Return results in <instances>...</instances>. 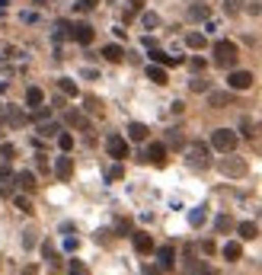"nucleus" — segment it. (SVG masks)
<instances>
[{
  "label": "nucleus",
  "instance_id": "aec40b11",
  "mask_svg": "<svg viewBox=\"0 0 262 275\" xmlns=\"http://www.w3.org/2000/svg\"><path fill=\"white\" fill-rule=\"evenodd\" d=\"M102 58H106V61H112V64H118V61L125 58V48H122V45H106V48H102Z\"/></svg>",
  "mask_w": 262,
  "mask_h": 275
},
{
  "label": "nucleus",
  "instance_id": "f257e3e1",
  "mask_svg": "<svg viewBox=\"0 0 262 275\" xmlns=\"http://www.w3.org/2000/svg\"><path fill=\"white\" fill-rule=\"evenodd\" d=\"M186 160H189V166H195V170H205V166H211V147L201 144V141H192V144L186 147Z\"/></svg>",
  "mask_w": 262,
  "mask_h": 275
},
{
  "label": "nucleus",
  "instance_id": "2f4dec72",
  "mask_svg": "<svg viewBox=\"0 0 262 275\" xmlns=\"http://www.w3.org/2000/svg\"><path fill=\"white\" fill-rule=\"evenodd\" d=\"M214 227H218V231L224 234V231H230V227H233V221L227 218V214H218V218H214Z\"/></svg>",
  "mask_w": 262,
  "mask_h": 275
},
{
  "label": "nucleus",
  "instance_id": "f704fd0d",
  "mask_svg": "<svg viewBox=\"0 0 262 275\" xmlns=\"http://www.w3.org/2000/svg\"><path fill=\"white\" fill-rule=\"evenodd\" d=\"M141 22H144L147 29H157V26H160V16H157V13H144V16H141Z\"/></svg>",
  "mask_w": 262,
  "mask_h": 275
},
{
  "label": "nucleus",
  "instance_id": "f3484780",
  "mask_svg": "<svg viewBox=\"0 0 262 275\" xmlns=\"http://www.w3.org/2000/svg\"><path fill=\"white\" fill-rule=\"evenodd\" d=\"M221 253H224V259L237 262V259L243 256V243H237V240H227V243H224V249H221Z\"/></svg>",
  "mask_w": 262,
  "mask_h": 275
},
{
  "label": "nucleus",
  "instance_id": "58836bf2",
  "mask_svg": "<svg viewBox=\"0 0 262 275\" xmlns=\"http://www.w3.org/2000/svg\"><path fill=\"white\" fill-rule=\"evenodd\" d=\"M240 131H243L246 138H253V135H256V131H253V122H249V118H243V122H240Z\"/></svg>",
  "mask_w": 262,
  "mask_h": 275
},
{
  "label": "nucleus",
  "instance_id": "4be33fe9",
  "mask_svg": "<svg viewBox=\"0 0 262 275\" xmlns=\"http://www.w3.org/2000/svg\"><path fill=\"white\" fill-rule=\"evenodd\" d=\"M147 77H150L153 83H166V67H163V64H150V67H147Z\"/></svg>",
  "mask_w": 262,
  "mask_h": 275
},
{
  "label": "nucleus",
  "instance_id": "c03bdc74",
  "mask_svg": "<svg viewBox=\"0 0 262 275\" xmlns=\"http://www.w3.org/2000/svg\"><path fill=\"white\" fill-rule=\"evenodd\" d=\"M192 70H205V61H201V58H192Z\"/></svg>",
  "mask_w": 262,
  "mask_h": 275
},
{
  "label": "nucleus",
  "instance_id": "1a4fd4ad",
  "mask_svg": "<svg viewBox=\"0 0 262 275\" xmlns=\"http://www.w3.org/2000/svg\"><path fill=\"white\" fill-rule=\"evenodd\" d=\"M144 157H147L153 166H163V163H166V144H160V141H153V144L147 147V154H144Z\"/></svg>",
  "mask_w": 262,
  "mask_h": 275
},
{
  "label": "nucleus",
  "instance_id": "37998d69",
  "mask_svg": "<svg viewBox=\"0 0 262 275\" xmlns=\"http://www.w3.org/2000/svg\"><path fill=\"white\" fill-rule=\"evenodd\" d=\"M201 253H208V256H211V253H214V243H211V240H205V243H201Z\"/></svg>",
  "mask_w": 262,
  "mask_h": 275
},
{
  "label": "nucleus",
  "instance_id": "7ed1b4c3",
  "mask_svg": "<svg viewBox=\"0 0 262 275\" xmlns=\"http://www.w3.org/2000/svg\"><path fill=\"white\" fill-rule=\"evenodd\" d=\"M237 131H230V128H214L211 131V147L214 151H221V154H230L233 147H237Z\"/></svg>",
  "mask_w": 262,
  "mask_h": 275
},
{
  "label": "nucleus",
  "instance_id": "5701e85b",
  "mask_svg": "<svg viewBox=\"0 0 262 275\" xmlns=\"http://www.w3.org/2000/svg\"><path fill=\"white\" fill-rule=\"evenodd\" d=\"M205 218H208L205 205H201V208H192V211H189V224H192V227H201V224H205Z\"/></svg>",
  "mask_w": 262,
  "mask_h": 275
},
{
  "label": "nucleus",
  "instance_id": "6e6552de",
  "mask_svg": "<svg viewBox=\"0 0 262 275\" xmlns=\"http://www.w3.org/2000/svg\"><path fill=\"white\" fill-rule=\"evenodd\" d=\"M173 266H176V249L173 246H160L157 249V269L160 272H173Z\"/></svg>",
  "mask_w": 262,
  "mask_h": 275
},
{
  "label": "nucleus",
  "instance_id": "9d476101",
  "mask_svg": "<svg viewBox=\"0 0 262 275\" xmlns=\"http://www.w3.org/2000/svg\"><path fill=\"white\" fill-rule=\"evenodd\" d=\"M93 35H96V32H93V26H87V22H80V26L70 29V39L80 42V45H90V42H93Z\"/></svg>",
  "mask_w": 262,
  "mask_h": 275
},
{
  "label": "nucleus",
  "instance_id": "a18cd8bd",
  "mask_svg": "<svg viewBox=\"0 0 262 275\" xmlns=\"http://www.w3.org/2000/svg\"><path fill=\"white\" fill-rule=\"evenodd\" d=\"M22 275H39V266H26V269H22Z\"/></svg>",
  "mask_w": 262,
  "mask_h": 275
},
{
  "label": "nucleus",
  "instance_id": "6ab92c4d",
  "mask_svg": "<svg viewBox=\"0 0 262 275\" xmlns=\"http://www.w3.org/2000/svg\"><path fill=\"white\" fill-rule=\"evenodd\" d=\"M135 249H138L141 256H147V253H153V240H150L147 234H135Z\"/></svg>",
  "mask_w": 262,
  "mask_h": 275
},
{
  "label": "nucleus",
  "instance_id": "ddd939ff",
  "mask_svg": "<svg viewBox=\"0 0 262 275\" xmlns=\"http://www.w3.org/2000/svg\"><path fill=\"white\" fill-rule=\"evenodd\" d=\"M150 61L153 64H182V58L179 55H166V52H160V48H150Z\"/></svg>",
  "mask_w": 262,
  "mask_h": 275
},
{
  "label": "nucleus",
  "instance_id": "09e8293b",
  "mask_svg": "<svg viewBox=\"0 0 262 275\" xmlns=\"http://www.w3.org/2000/svg\"><path fill=\"white\" fill-rule=\"evenodd\" d=\"M144 275H160V269H150V266H147V269H144Z\"/></svg>",
  "mask_w": 262,
  "mask_h": 275
},
{
  "label": "nucleus",
  "instance_id": "473e14b6",
  "mask_svg": "<svg viewBox=\"0 0 262 275\" xmlns=\"http://www.w3.org/2000/svg\"><path fill=\"white\" fill-rule=\"evenodd\" d=\"M58 147L67 154L70 147H74V135H67V131H64V135H58Z\"/></svg>",
  "mask_w": 262,
  "mask_h": 275
},
{
  "label": "nucleus",
  "instance_id": "b1692460",
  "mask_svg": "<svg viewBox=\"0 0 262 275\" xmlns=\"http://www.w3.org/2000/svg\"><path fill=\"white\" fill-rule=\"evenodd\" d=\"M58 131H61V125H58V122H39V135L42 138H55Z\"/></svg>",
  "mask_w": 262,
  "mask_h": 275
},
{
  "label": "nucleus",
  "instance_id": "393cba45",
  "mask_svg": "<svg viewBox=\"0 0 262 275\" xmlns=\"http://www.w3.org/2000/svg\"><path fill=\"white\" fill-rule=\"evenodd\" d=\"M243 4H246V0H224V13H227V16L243 13Z\"/></svg>",
  "mask_w": 262,
  "mask_h": 275
},
{
  "label": "nucleus",
  "instance_id": "39448f33",
  "mask_svg": "<svg viewBox=\"0 0 262 275\" xmlns=\"http://www.w3.org/2000/svg\"><path fill=\"white\" fill-rule=\"evenodd\" d=\"M106 151H109V157L125 160L128 157V141L122 135H109V138H106Z\"/></svg>",
  "mask_w": 262,
  "mask_h": 275
},
{
  "label": "nucleus",
  "instance_id": "ea45409f",
  "mask_svg": "<svg viewBox=\"0 0 262 275\" xmlns=\"http://www.w3.org/2000/svg\"><path fill=\"white\" fill-rule=\"evenodd\" d=\"M0 154H4V157H13V154H16V147L10 144V141H4V144H0Z\"/></svg>",
  "mask_w": 262,
  "mask_h": 275
},
{
  "label": "nucleus",
  "instance_id": "7c9ffc66",
  "mask_svg": "<svg viewBox=\"0 0 262 275\" xmlns=\"http://www.w3.org/2000/svg\"><path fill=\"white\" fill-rule=\"evenodd\" d=\"M13 202H16V208H19L22 214H32V211H35V208H32V202H29L26 195H13Z\"/></svg>",
  "mask_w": 262,
  "mask_h": 275
},
{
  "label": "nucleus",
  "instance_id": "f8f14e48",
  "mask_svg": "<svg viewBox=\"0 0 262 275\" xmlns=\"http://www.w3.org/2000/svg\"><path fill=\"white\" fill-rule=\"evenodd\" d=\"M55 176H58V179H70V176H74V160H70L67 154H64V157H58V163H55Z\"/></svg>",
  "mask_w": 262,
  "mask_h": 275
},
{
  "label": "nucleus",
  "instance_id": "49530a36",
  "mask_svg": "<svg viewBox=\"0 0 262 275\" xmlns=\"http://www.w3.org/2000/svg\"><path fill=\"white\" fill-rule=\"evenodd\" d=\"M93 4H96V0H80V4H77V7H80V10H90Z\"/></svg>",
  "mask_w": 262,
  "mask_h": 275
},
{
  "label": "nucleus",
  "instance_id": "0eeeda50",
  "mask_svg": "<svg viewBox=\"0 0 262 275\" xmlns=\"http://www.w3.org/2000/svg\"><path fill=\"white\" fill-rule=\"evenodd\" d=\"M208 106H211V109L233 106V90H208Z\"/></svg>",
  "mask_w": 262,
  "mask_h": 275
},
{
  "label": "nucleus",
  "instance_id": "dca6fc26",
  "mask_svg": "<svg viewBox=\"0 0 262 275\" xmlns=\"http://www.w3.org/2000/svg\"><path fill=\"white\" fill-rule=\"evenodd\" d=\"M16 183H19L22 192H35V186H39V183H35V173H32V170H22V173L16 176Z\"/></svg>",
  "mask_w": 262,
  "mask_h": 275
},
{
  "label": "nucleus",
  "instance_id": "423d86ee",
  "mask_svg": "<svg viewBox=\"0 0 262 275\" xmlns=\"http://www.w3.org/2000/svg\"><path fill=\"white\" fill-rule=\"evenodd\" d=\"M227 87H230L233 93L249 90V87H253V74H249V70H230V77H227Z\"/></svg>",
  "mask_w": 262,
  "mask_h": 275
},
{
  "label": "nucleus",
  "instance_id": "4468645a",
  "mask_svg": "<svg viewBox=\"0 0 262 275\" xmlns=\"http://www.w3.org/2000/svg\"><path fill=\"white\" fill-rule=\"evenodd\" d=\"M150 138V128L144 122H131L128 125V141H147Z\"/></svg>",
  "mask_w": 262,
  "mask_h": 275
},
{
  "label": "nucleus",
  "instance_id": "4c0bfd02",
  "mask_svg": "<svg viewBox=\"0 0 262 275\" xmlns=\"http://www.w3.org/2000/svg\"><path fill=\"white\" fill-rule=\"evenodd\" d=\"M189 87H192V93H208V80H201V77H195L192 83H189Z\"/></svg>",
  "mask_w": 262,
  "mask_h": 275
},
{
  "label": "nucleus",
  "instance_id": "412c9836",
  "mask_svg": "<svg viewBox=\"0 0 262 275\" xmlns=\"http://www.w3.org/2000/svg\"><path fill=\"white\" fill-rule=\"evenodd\" d=\"M205 42H208L205 32H189V35H186V45H189V48H195V52L205 48Z\"/></svg>",
  "mask_w": 262,
  "mask_h": 275
},
{
  "label": "nucleus",
  "instance_id": "9b49d317",
  "mask_svg": "<svg viewBox=\"0 0 262 275\" xmlns=\"http://www.w3.org/2000/svg\"><path fill=\"white\" fill-rule=\"evenodd\" d=\"M186 275H218L208 262H201V259H195V256H189V266H186Z\"/></svg>",
  "mask_w": 262,
  "mask_h": 275
},
{
  "label": "nucleus",
  "instance_id": "8fccbe9b",
  "mask_svg": "<svg viewBox=\"0 0 262 275\" xmlns=\"http://www.w3.org/2000/svg\"><path fill=\"white\" fill-rule=\"evenodd\" d=\"M4 7H7V0H0V10H4Z\"/></svg>",
  "mask_w": 262,
  "mask_h": 275
},
{
  "label": "nucleus",
  "instance_id": "79ce46f5",
  "mask_svg": "<svg viewBox=\"0 0 262 275\" xmlns=\"http://www.w3.org/2000/svg\"><path fill=\"white\" fill-rule=\"evenodd\" d=\"M64 249H70V253H74V249H77V237H67V240H64Z\"/></svg>",
  "mask_w": 262,
  "mask_h": 275
},
{
  "label": "nucleus",
  "instance_id": "a878e982",
  "mask_svg": "<svg viewBox=\"0 0 262 275\" xmlns=\"http://www.w3.org/2000/svg\"><path fill=\"white\" fill-rule=\"evenodd\" d=\"M189 19H208V7L205 4H192V7H189Z\"/></svg>",
  "mask_w": 262,
  "mask_h": 275
},
{
  "label": "nucleus",
  "instance_id": "2eb2a0df",
  "mask_svg": "<svg viewBox=\"0 0 262 275\" xmlns=\"http://www.w3.org/2000/svg\"><path fill=\"white\" fill-rule=\"evenodd\" d=\"M237 234H240V240H256L259 237V227L253 221H240L237 224Z\"/></svg>",
  "mask_w": 262,
  "mask_h": 275
},
{
  "label": "nucleus",
  "instance_id": "bb28decb",
  "mask_svg": "<svg viewBox=\"0 0 262 275\" xmlns=\"http://www.w3.org/2000/svg\"><path fill=\"white\" fill-rule=\"evenodd\" d=\"M7 122H10V125H13V128H22V125H26V122H29V115H26V112H19V109H13V112H10V115H7Z\"/></svg>",
  "mask_w": 262,
  "mask_h": 275
},
{
  "label": "nucleus",
  "instance_id": "20e7f679",
  "mask_svg": "<svg viewBox=\"0 0 262 275\" xmlns=\"http://www.w3.org/2000/svg\"><path fill=\"white\" fill-rule=\"evenodd\" d=\"M218 170H221L224 176H230V179H243L249 166H246V160H243V157H224V160L218 163Z\"/></svg>",
  "mask_w": 262,
  "mask_h": 275
},
{
  "label": "nucleus",
  "instance_id": "c85d7f7f",
  "mask_svg": "<svg viewBox=\"0 0 262 275\" xmlns=\"http://www.w3.org/2000/svg\"><path fill=\"white\" fill-rule=\"evenodd\" d=\"M67 125H77V128H87L90 131V122L83 118V112H67Z\"/></svg>",
  "mask_w": 262,
  "mask_h": 275
},
{
  "label": "nucleus",
  "instance_id": "c756f323",
  "mask_svg": "<svg viewBox=\"0 0 262 275\" xmlns=\"http://www.w3.org/2000/svg\"><path fill=\"white\" fill-rule=\"evenodd\" d=\"M58 90H61L64 96H77V83H74V80H67V77H64V80H58Z\"/></svg>",
  "mask_w": 262,
  "mask_h": 275
},
{
  "label": "nucleus",
  "instance_id": "a19ab883",
  "mask_svg": "<svg viewBox=\"0 0 262 275\" xmlns=\"http://www.w3.org/2000/svg\"><path fill=\"white\" fill-rule=\"evenodd\" d=\"M115 227H118V231H122V234H128V231H131V221H128V218H122V221H118Z\"/></svg>",
  "mask_w": 262,
  "mask_h": 275
},
{
  "label": "nucleus",
  "instance_id": "de8ad7c7",
  "mask_svg": "<svg viewBox=\"0 0 262 275\" xmlns=\"http://www.w3.org/2000/svg\"><path fill=\"white\" fill-rule=\"evenodd\" d=\"M10 173H13L10 166H0V179H10Z\"/></svg>",
  "mask_w": 262,
  "mask_h": 275
},
{
  "label": "nucleus",
  "instance_id": "cd10ccee",
  "mask_svg": "<svg viewBox=\"0 0 262 275\" xmlns=\"http://www.w3.org/2000/svg\"><path fill=\"white\" fill-rule=\"evenodd\" d=\"M42 253H45V259H48L51 266H61V259H58V253H55V246H51V240H45V243H42Z\"/></svg>",
  "mask_w": 262,
  "mask_h": 275
},
{
  "label": "nucleus",
  "instance_id": "e433bc0d",
  "mask_svg": "<svg viewBox=\"0 0 262 275\" xmlns=\"http://www.w3.org/2000/svg\"><path fill=\"white\" fill-rule=\"evenodd\" d=\"M122 176H125V166H122V163L109 166V173H106V179H122Z\"/></svg>",
  "mask_w": 262,
  "mask_h": 275
},
{
  "label": "nucleus",
  "instance_id": "f03ea898",
  "mask_svg": "<svg viewBox=\"0 0 262 275\" xmlns=\"http://www.w3.org/2000/svg\"><path fill=\"white\" fill-rule=\"evenodd\" d=\"M237 55H240L237 42H227V39L214 42V64H221V67H233V64H237Z\"/></svg>",
  "mask_w": 262,
  "mask_h": 275
},
{
  "label": "nucleus",
  "instance_id": "c9c22d12",
  "mask_svg": "<svg viewBox=\"0 0 262 275\" xmlns=\"http://www.w3.org/2000/svg\"><path fill=\"white\" fill-rule=\"evenodd\" d=\"M166 141H170V147H182V144H186V141H182V135H179L176 128L170 131V135H166Z\"/></svg>",
  "mask_w": 262,
  "mask_h": 275
},
{
  "label": "nucleus",
  "instance_id": "72a5a7b5",
  "mask_svg": "<svg viewBox=\"0 0 262 275\" xmlns=\"http://www.w3.org/2000/svg\"><path fill=\"white\" fill-rule=\"evenodd\" d=\"M67 272H70V275H87V266H83L80 259H70V262H67Z\"/></svg>",
  "mask_w": 262,
  "mask_h": 275
},
{
  "label": "nucleus",
  "instance_id": "a211bd4d",
  "mask_svg": "<svg viewBox=\"0 0 262 275\" xmlns=\"http://www.w3.org/2000/svg\"><path fill=\"white\" fill-rule=\"evenodd\" d=\"M42 103H45L42 87H29V90H26V106H29V109H39Z\"/></svg>",
  "mask_w": 262,
  "mask_h": 275
}]
</instances>
